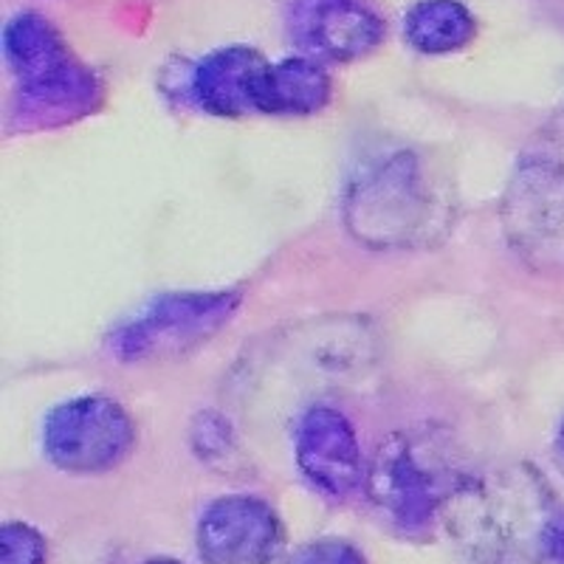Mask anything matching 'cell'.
<instances>
[{
	"label": "cell",
	"instance_id": "9a60e30c",
	"mask_svg": "<svg viewBox=\"0 0 564 564\" xmlns=\"http://www.w3.org/2000/svg\"><path fill=\"white\" fill-rule=\"evenodd\" d=\"M48 545L29 522H7L0 531V564H45Z\"/></svg>",
	"mask_w": 564,
	"mask_h": 564
},
{
	"label": "cell",
	"instance_id": "5bb4252c",
	"mask_svg": "<svg viewBox=\"0 0 564 564\" xmlns=\"http://www.w3.org/2000/svg\"><path fill=\"white\" fill-rule=\"evenodd\" d=\"M3 57L20 85L59 68L63 63L74 59V52L45 14L18 12L9 18L7 29H3Z\"/></svg>",
	"mask_w": 564,
	"mask_h": 564
},
{
	"label": "cell",
	"instance_id": "6da1fadb",
	"mask_svg": "<svg viewBox=\"0 0 564 564\" xmlns=\"http://www.w3.org/2000/svg\"><path fill=\"white\" fill-rule=\"evenodd\" d=\"M443 513L477 558L564 564V502L533 468L466 477Z\"/></svg>",
	"mask_w": 564,
	"mask_h": 564
},
{
	"label": "cell",
	"instance_id": "7c38bea8",
	"mask_svg": "<svg viewBox=\"0 0 564 564\" xmlns=\"http://www.w3.org/2000/svg\"><path fill=\"white\" fill-rule=\"evenodd\" d=\"M334 97V79L325 63L308 54H291L271 63L257 90V113L300 119L327 108Z\"/></svg>",
	"mask_w": 564,
	"mask_h": 564
},
{
	"label": "cell",
	"instance_id": "2e32d148",
	"mask_svg": "<svg viewBox=\"0 0 564 564\" xmlns=\"http://www.w3.org/2000/svg\"><path fill=\"white\" fill-rule=\"evenodd\" d=\"M291 564H367V558L359 547H352L345 539L325 536L302 545Z\"/></svg>",
	"mask_w": 564,
	"mask_h": 564
},
{
	"label": "cell",
	"instance_id": "8fae6325",
	"mask_svg": "<svg viewBox=\"0 0 564 564\" xmlns=\"http://www.w3.org/2000/svg\"><path fill=\"white\" fill-rule=\"evenodd\" d=\"M269 65V59L251 45L215 48L189 70V102L215 119H243L257 113V90Z\"/></svg>",
	"mask_w": 564,
	"mask_h": 564
},
{
	"label": "cell",
	"instance_id": "ba28073f",
	"mask_svg": "<svg viewBox=\"0 0 564 564\" xmlns=\"http://www.w3.org/2000/svg\"><path fill=\"white\" fill-rule=\"evenodd\" d=\"M289 34L308 57L356 63L384 43L387 20L372 0H291Z\"/></svg>",
	"mask_w": 564,
	"mask_h": 564
},
{
	"label": "cell",
	"instance_id": "52a82bcc",
	"mask_svg": "<svg viewBox=\"0 0 564 564\" xmlns=\"http://www.w3.org/2000/svg\"><path fill=\"white\" fill-rule=\"evenodd\" d=\"M195 545L206 564H271L285 545V528L271 502L229 494L200 513Z\"/></svg>",
	"mask_w": 564,
	"mask_h": 564
},
{
	"label": "cell",
	"instance_id": "277c9868",
	"mask_svg": "<svg viewBox=\"0 0 564 564\" xmlns=\"http://www.w3.org/2000/svg\"><path fill=\"white\" fill-rule=\"evenodd\" d=\"M238 308V291H184L155 296L139 314L116 327L108 347L116 359L128 365L170 359L224 330Z\"/></svg>",
	"mask_w": 564,
	"mask_h": 564
},
{
	"label": "cell",
	"instance_id": "7a4b0ae2",
	"mask_svg": "<svg viewBox=\"0 0 564 564\" xmlns=\"http://www.w3.org/2000/svg\"><path fill=\"white\" fill-rule=\"evenodd\" d=\"M466 477L457 468L452 443L430 430L392 432L367 466V494L379 513L404 536L435 528Z\"/></svg>",
	"mask_w": 564,
	"mask_h": 564
},
{
	"label": "cell",
	"instance_id": "e0dca14e",
	"mask_svg": "<svg viewBox=\"0 0 564 564\" xmlns=\"http://www.w3.org/2000/svg\"><path fill=\"white\" fill-rule=\"evenodd\" d=\"M556 455L564 466V417H562V426H558V435H556Z\"/></svg>",
	"mask_w": 564,
	"mask_h": 564
},
{
	"label": "cell",
	"instance_id": "8992f818",
	"mask_svg": "<svg viewBox=\"0 0 564 564\" xmlns=\"http://www.w3.org/2000/svg\"><path fill=\"white\" fill-rule=\"evenodd\" d=\"M508 240L536 269H564V155L520 161L502 206Z\"/></svg>",
	"mask_w": 564,
	"mask_h": 564
},
{
	"label": "cell",
	"instance_id": "ac0fdd59",
	"mask_svg": "<svg viewBox=\"0 0 564 564\" xmlns=\"http://www.w3.org/2000/svg\"><path fill=\"white\" fill-rule=\"evenodd\" d=\"M144 564H181V562H175V558H150V562Z\"/></svg>",
	"mask_w": 564,
	"mask_h": 564
},
{
	"label": "cell",
	"instance_id": "30bf717a",
	"mask_svg": "<svg viewBox=\"0 0 564 564\" xmlns=\"http://www.w3.org/2000/svg\"><path fill=\"white\" fill-rule=\"evenodd\" d=\"M105 102V85L94 68L77 57L59 68L18 85L12 122L20 130H52L97 113Z\"/></svg>",
	"mask_w": 564,
	"mask_h": 564
},
{
	"label": "cell",
	"instance_id": "3957f363",
	"mask_svg": "<svg viewBox=\"0 0 564 564\" xmlns=\"http://www.w3.org/2000/svg\"><path fill=\"white\" fill-rule=\"evenodd\" d=\"M345 215L352 235L376 249H404L421 240L435 215L421 164L410 153L372 164L347 189Z\"/></svg>",
	"mask_w": 564,
	"mask_h": 564
},
{
	"label": "cell",
	"instance_id": "4fadbf2b",
	"mask_svg": "<svg viewBox=\"0 0 564 564\" xmlns=\"http://www.w3.org/2000/svg\"><path fill=\"white\" fill-rule=\"evenodd\" d=\"M401 29L412 52L446 57L475 43L480 23L463 0H417L406 9Z\"/></svg>",
	"mask_w": 564,
	"mask_h": 564
},
{
	"label": "cell",
	"instance_id": "5b68a950",
	"mask_svg": "<svg viewBox=\"0 0 564 564\" xmlns=\"http://www.w3.org/2000/svg\"><path fill=\"white\" fill-rule=\"evenodd\" d=\"M135 446V423L116 398L90 392L68 398L43 421V455L68 475H105Z\"/></svg>",
	"mask_w": 564,
	"mask_h": 564
},
{
	"label": "cell",
	"instance_id": "9c48e42d",
	"mask_svg": "<svg viewBox=\"0 0 564 564\" xmlns=\"http://www.w3.org/2000/svg\"><path fill=\"white\" fill-rule=\"evenodd\" d=\"M294 457L302 477L330 500L365 488L367 463L352 423L336 406H311L296 423Z\"/></svg>",
	"mask_w": 564,
	"mask_h": 564
}]
</instances>
